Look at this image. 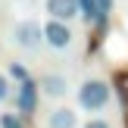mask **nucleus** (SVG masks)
Here are the masks:
<instances>
[{
	"instance_id": "f8f14e48",
	"label": "nucleus",
	"mask_w": 128,
	"mask_h": 128,
	"mask_svg": "<svg viewBox=\"0 0 128 128\" xmlns=\"http://www.w3.org/2000/svg\"><path fill=\"white\" fill-rule=\"evenodd\" d=\"M84 128H112V125H110V122H103V119H88Z\"/></svg>"
},
{
	"instance_id": "423d86ee",
	"label": "nucleus",
	"mask_w": 128,
	"mask_h": 128,
	"mask_svg": "<svg viewBox=\"0 0 128 128\" xmlns=\"http://www.w3.org/2000/svg\"><path fill=\"white\" fill-rule=\"evenodd\" d=\"M47 12H50V19L69 22V19L78 16V0H47Z\"/></svg>"
},
{
	"instance_id": "4468645a",
	"label": "nucleus",
	"mask_w": 128,
	"mask_h": 128,
	"mask_svg": "<svg viewBox=\"0 0 128 128\" xmlns=\"http://www.w3.org/2000/svg\"><path fill=\"white\" fill-rule=\"evenodd\" d=\"M97 3L103 6V12H110V10H112V0H97Z\"/></svg>"
},
{
	"instance_id": "7ed1b4c3",
	"label": "nucleus",
	"mask_w": 128,
	"mask_h": 128,
	"mask_svg": "<svg viewBox=\"0 0 128 128\" xmlns=\"http://www.w3.org/2000/svg\"><path fill=\"white\" fill-rule=\"evenodd\" d=\"M72 28H69V22H60V19H50L47 25H44V44L53 50H66L72 47Z\"/></svg>"
},
{
	"instance_id": "1a4fd4ad",
	"label": "nucleus",
	"mask_w": 128,
	"mask_h": 128,
	"mask_svg": "<svg viewBox=\"0 0 128 128\" xmlns=\"http://www.w3.org/2000/svg\"><path fill=\"white\" fill-rule=\"evenodd\" d=\"M0 128H25V122H22L19 112H3L0 116Z\"/></svg>"
},
{
	"instance_id": "ddd939ff",
	"label": "nucleus",
	"mask_w": 128,
	"mask_h": 128,
	"mask_svg": "<svg viewBox=\"0 0 128 128\" xmlns=\"http://www.w3.org/2000/svg\"><path fill=\"white\" fill-rule=\"evenodd\" d=\"M119 81H122V84H125V81H128V72H125V75H119ZM119 94H122V100L128 103V88H122V91H119Z\"/></svg>"
},
{
	"instance_id": "39448f33",
	"label": "nucleus",
	"mask_w": 128,
	"mask_h": 128,
	"mask_svg": "<svg viewBox=\"0 0 128 128\" xmlns=\"http://www.w3.org/2000/svg\"><path fill=\"white\" fill-rule=\"evenodd\" d=\"M38 88H41V94H47V97L60 100V97H66V91H69V81H66V75H41Z\"/></svg>"
},
{
	"instance_id": "f03ea898",
	"label": "nucleus",
	"mask_w": 128,
	"mask_h": 128,
	"mask_svg": "<svg viewBox=\"0 0 128 128\" xmlns=\"http://www.w3.org/2000/svg\"><path fill=\"white\" fill-rule=\"evenodd\" d=\"M12 41H16V47L22 50H41L44 44V25L34 22V19H25V22H19L16 28H12Z\"/></svg>"
},
{
	"instance_id": "20e7f679",
	"label": "nucleus",
	"mask_w": 128,
	"mask_h": 128,
	"mask_svg": "<svg viewBox=\"0 0 128 128\" xmlns=\"http://www.w3.org/2000/svg\"><path fill=\"white\" fill-rule=\"evenodd\" d=\"M38 94H41V88L31 78L16 88V110H19V116H31V112L38 110Z\"/></svg>"
},
{
	"instance_id": "9b49d317",
	"label": "nucleus",
	"mask_w": 128,
	"mask_h": 128,
	"mask_svg": "<svg viewBox=\"0 0 128 128\" xmlns=\"http://www.w3.org/2000/svg\"><path fill=\"white\" fill-rule=\"evenodd\" d=\"M10 97V81H6V75H0V103Z\"/></svg>"
},
{
	"instance_id": "6e6552de",
	"label": "nucleus",
	"mask_w": 128,
	"mask_h": 128,
	"mask_svg": "<svg viewBox=\"0 0 128 128\" xmlns=\"http://www.w3.org/2000/svg\"><path fill=\"white\" fill-rule=\"evenodd\" d=\"M78 12L88 19V25H103L106 22V12L97 0H78Z\"/></svg>"
},
{
	"instance_id": "f257e3e1",
	"label": "nucleus",
	"mask_w": 128,
	"mask_h": 128,
	"mask_svg": "<svg viewBox=\"0 0 128 128\" xmlns=\"http://www.w3.org/2000/svg\"><path fill=\"white\" fill-rule=\"evenodd\" d=\"M110 97H112V88L106 84V81H100V78H88V81H81V88H78V103H81V110H88V112L106 110V106H110Z\"/></svg>"
},
{
	"instance_id": "9d476101",
	"label": "nucleus",
	"mask_w": 128,
	"mask_h": 128,
	"mask_svg": "<svg viewBox=\"0 0 128 128\" xmlns=\"http://www.w3.org/2000/svg\"><path fill=\"white\" fill-rule=\"evenodd\" d=\"M10 78H16L19 84H22V81H28V72H25L22 62H10Z\"/></svg>"
},
{
	"instance_id": "0eeeda50",
	"label": "nucleus",
	"mask_w": 128,
	"mask_h": 128,
	"mask_svg": "<svg viewBox=\"0 0 128 128\" xmlns=\"http://www.w3.org/2000/svg\"><path fill=\"white\" fill-rule=\"evenodd\" d=\"M75 125H78V116L69 106H56L50 112V122H47V128H75Z\"/></svg>"
}]
</instances>
